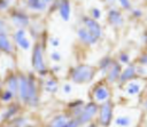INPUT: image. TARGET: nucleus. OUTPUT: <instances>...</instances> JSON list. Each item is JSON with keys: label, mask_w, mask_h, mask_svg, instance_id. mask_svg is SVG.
<instances>
[{"label": "nucleus", "mask_w": 147, "mask_h": 127, "mask_svg": "<svg viewBox=\"0 0 147 127\" xmlns=\"http://www.w3.org/2000/svg\"><path fill=\"white\" fill-rule=\"evenodd\" d=\"M1 54H2V51H1V50H0V57H1Z\"/></svg>", "instance_id": "nucleus-43"}, {"label": "nucleus", "mask_w": 147, "mask_h": 127, "mask_svg": "<svg viewBox=\"0 0 147 127\" xmlns=\"http://www.w3.org/2000/svg\"><path fill=\"white\" fill-rule=\"evenodd\" d=\"M71 119V116L70 114H65V113H62V114H59L56 117H54L51 122H49V126L48 127H64L67 125V122Z\"/></svg>", "instance_id": "nucleus-20"}, {"label": "nucleus", "mask_w": 147, "mask_h": 127, "mask_svg": "<svg viewBox=\"0 0 147 127\" xmlns=\"http://www.w3.org/2000/svg\"><path fill=\"white\" fill-rule=\"evenodd\" d=\"M91 95H92L93 101L96 102V103H102V102H106V101L110 100L111 90H110L109 84L106 80L105 81H99L96 85L93 86Z\"/></svg>", "instance_id": "nucleus-5"}, {"label": "nucleus", "mask_w": 147, "mask_h": 127, "mask_svg": "<svg viewBox=\"0 0 147 127\" xmlns=\"http://www.w3.org/2000/svg\"><path fill=\"white\" fill-rule=\"evenodd\" d=\"M115 124L118 126V127H127L130 124H131V119L129 117H118L116 120H115Z\"/></svg>", "instance_id": "nucleus-29"}, {"label": "nucleus", "mask_w": 147, "mask_h": 127, "mask_svg": "<svg viewBox=\"0 0 147 127\" xmlns=\"http://www.w3.org/2000/svg\"><path fill=\"white\" fill-rule=\"evenodd\" d=\"M8 18L13 26H15L16 29H28L31 25L30 15L21 8H11L8 11Z\"/></svg>", "instance_id": "nucleus-3"}, {"label": "nucleus", "mask_w": 147, "mask_h": 127, "mask_svg": "<svg viewBox=\"0 0 147 127\" xmlns=\"http://www.w3.org/2000/svg\"><path fill=\"white\" fill-rule=\"evenodd\" d=\"M62 89H63V93H65V94H70L71 90H72V86H71L70 82H65V84H63Z\"/></svg>", "instance_id": "nucleus-36"}, {"label": "nucleus", "mask_w": 147, "mask_h": 127, "mask_svg": "<svg viewBox=\"0 0 147 127\" xmlns=\"http://www.w3.org/2000/svg\"><path fill=\"white\" fill-rule=\"evenodd\" d=\"M145 109L147 110V100H146V102H145Z\"/></svg>", "instance_id": "nucleus-40"}, {"label": "nucleus", "mask_w": 147, "mask_h": 127, "mask_svg": "<svg viewBox=\"0 0 147 127\" xmlns=\"http://www.w3.org/2000/svg\"><path fill=\"white\" fill-rule=\"evenodd\" d=\"M48 43L51 45L52 48H57L60 46L61 41H60V39L57 37H49L48 38Z\"/></svg>", "instance_id": "nucleus-33"}, {"label": "nucleus", "mask_w": 147, "mask_h": 127, "mask_svg": "<svg viewBox=\"0 0 147 127\" xmlns=\"http://www.w3.org/2000/svg\"><path fill=\"white\" fill-rule=\"evenodd\" d=\"M9 127H17V126H15V125H13V126H9Z\"/></svg>", "instance_id": "nucleus-41"}, {"label": "nucleus", "mask_w": 147, "mask_h": 127, "mask_svg": "<svg viewBox=\"0 0 147 127\" xmlns=\"http://www.w3.org/2000/svg\"><path fill=\"white\" fill-rule=\"evenodd\" d=\"M113 111H114V104L110 100L102 102L101 105H99V125L102 127H109L113 121Z\"/></svg>", "instance_id": "nucleus-7"}, {"label": "nucleus", "mask_w": 147, "mask_h": 127, "mask_svg": "<svg viewBox=\"0 0 147 127\" xmlns=\"http://www.w3.org/2000/svg\"><path fill=\"white\" fill-rule=\"evenodd\" d=\"M15 97L16 96L10 90H8L7 88H3L0 90V101L2 103H10Z\"/></svg>", "instance_id": "nucleus-24"}, {"label": "nucleus", "mask_w": 147, "mask_h": 127, "mask_svg": "<svg viewBox=\"0 0 147 127\" xmlns=\"http://www.w3.org/2000/svg\"><path fill=\"white\" fill-rule=\"evenodd\" d=\"M114 62H115V58H114L113 56H110V55H105V56H102V57L99 59L98 65H96L98 72H100V73L105 77V76L107 74V72L109 71V69L111 68V65H113Z\"/></svg>", "instance_id": "nucleus-18"}, {"label": "nucleus", "mask_w": 147, "mask_h": 127, "mask_svg": "<svg viewBox=\"0 0 147 127\" xmlns=\"http://www.w3.org/2000/svg\"><path fill=\"white\" fill-rule=\"evenodd\" d=\"M29 92H30V81H29V73H18V93L17 96L20 101L24 104L28 103L29 100Z\"/></svg>", "instance_id": "nucleus-10"}, {"label": "nucleus", "mask_w": 147, "mask_h": 127, "mask_svg": "<svg viewBox=\"0 0 147 127\" xmlns=\"http://www.w3.org/2000/svg\"><path fill=\"white\" fill-rule=\"evenodd\" d=\"M18 105L17 104H10L8 108H7V110L3 112V114H2V117H1V120L2 121H7V120H10V119H13V118H15V116L17 114V112H18Z\"/></svg>", "instance_id": "nucleus-22"}, {"label": "nucleus", "mask_w": 147, "mask_h": 127, "mask_svg": "<svg viewBox=\"0 0 147 127\" xmlns=\"http://www.w3.org/2000/svg\"><path fill=\"white\" fill-rule=\"evenodd\" d=\"M11 39L15 46L22 50L28 51L32 48L31 40L29 39V35H28V29H18V27L15 29L11 32Z\"/></svg>", "instance_id": "nucleus-6"}, {"label": "nucleus", "mask_w": 147, "mask_h": 127, "mask_svg": "<svg viewBox=\"0 0 147 127\" xmlns=\"http://www.w3.org/2000/svg\"><path fill=\"white\" fill-rule=\"evenodd\" d=\"M24 127H33V126H24Z\"/></svg>", "instance_id": "nucleus-42"}, {"label": "nucleus", "mask_w": 147, "mask_h": 127, "mask_svg": "<svg viewBox=\"0 0 147 127\" xmlns=\"http://www.w3.org/2000/svg\"><path fill=\"white\" fill-rule=\"evenodd\" d=\"M90 16H91L92 18L99 21V19H101V17H102V11H101V9L98 8V7H92V8L90 9Z\"/></svg>", "instance_id": "nucleus-30"}, {"label": "nucleus", "mask_w": 147, "mask_h": 127, "mask_svg": "<svg viewBox=\"0 0 147 127\" xmlns=\"http://www.w3.org/2000/svg\"><path fill=\"white\" fill-rule=\"evenodd\" d=\"M84 105H85V104H84V102H83L82 100H76V101H74L72 103H70V104H69L70 116H71V117H74V118L78 117V116H79V113L82 112V110H83V106H84Z\"/></svg>", "instance_id": "nucleus-21"}, {"label": "nucleus", "mask_w": 147, "mask_h": 127, "mask_svg": "<svg viewBox=\"0 0 147 127\" xmlns=\"http://www.w3.org/2000/svg\"><path fill=\"white\" fill-rule=\"evenodd\" d=\"M98 73V68L91 64L80 63L70 68L68 72V78L71 82L77 85H85L91 82Z\"/></svg>", "instance_id": "nucleus-2"}, {"label": "nucleus", "mask_w": 147, "mask_h": 127, "mask_svg": "<svg viewBox=\"0 0 147 127\" xmlns=\"http://www.w3.org/2000/svg\"><path fill=\"white\" fill-rule=\"evenodd\" d=\"M55 0H25L26 9L32 13H45Z\"/></svg>", "instance_id": "nucleus-13"}, {"label": "nucleus", "mask_w": 147, "mask_h": 127, "mask_svg": "<svg viewBox=\"0 0 147 127\" xmlns=\"http://www.w3.org/2000/svg\"><path fill=\"white\" fill-rule=\"evenodd\" d=\"M76 35H77V39L79 40V42H82L83 45L88 46V47H92V46L96 45L98 41H99V39L95 38L84 25H80L79 27H77Z\"/></svg>", "instance_id": "nucleus-12"}, {"label": "nucleus", "mask_w": 147, "mask_h": 127, "mask_svg": "<svg viewBox=\"0 0 147 127\" xmlns=\"http://www.w3.org/2000/svg\"><path fill=\"white\" fill-rule=\"evenodd\" d=\"M116 61H117L118 63H121L123 66H125V65H127V64L131 63V56H130V54H129L127 51H121V53L117 55Z\"/></svg>", "instance_id": "nucleus-25"}, {"label": "nucleus", "mask_w": 147, "mask_h": 127, "mask_svg": "<svg viewBox=\"0 0 147 127\" xmlns=\"http://www.w3.org/2000/svg\"><path fill=\"white\" fill-rule=\"evenodd\" d=\"M136 63L139 64V65H142V66H146V68H147V51L141 53V54L137 57Z\"/></svg>", "instance_id": "nucleus-32"}, {"label": "nucleus", "mask_w": 147, "mask_h": 127, "mask_svg": "<svg viewBox=\"0 0 147 127\" xmlns=\"http://www.w3.org/2000/svg\"><path fill=\"white\" fill-rule=\"evenodd\" d=\"M117 5L124 11H130L133 7L132 0H117Z\"/></svg>", "instance_id": "nucleus-26"}, {"label": "nucleus", "mask_w": 147, "mask_h": 127, "mask_svg": "<svg viewBox=\"0 0 147 127\" xmlns=\"http://www.w3.org/2000/svg\"><path fill=\"white\" fill-rule=\"evenodd\" d=\"M106 18H107V23L114 29H122L125 24V17L123 10L116 6L108 7Z\"/></svg>", "instance_id": "nucleus-4"}, {"label": "nucleus", "mask_w": 147, "mask_h": 127, "mask_svg": "<svg viewBox=\"0 0 147 127\" xmlns=\"http://www.w3.org/2000/svg\"><path fill=\"white\" fill-rule=\"evenodd\" d=\"M15 43L8 32H0V50L6 55H13L15 53Z\"/></svg>", "instance_id": "nucleus-15"}, {"label": "nucleus", "mask_w": 147, "mask_h": 127, "mask_svg": "<svg viewBox=\"0 0 147 127\" xmlns=\"http://www.w3.org/2000/svg\"><path fill=\"white\" fill-rule=\"evenodd\" d=\"M141 39H142L144 43L147 45V30H145V31L142 32V34H141Z\"/></svg>", "instance_id": "nucleus-38"}, {"label": "nucleus", "mask_w": 147, "mask_h": 127, "mask_svg": "<svg viewBox=\"0 0 147 127\" xmlns=\"http://www.w3.org/2000/svg\"><path fill=\"white\" fill-rule=\"evenodd\" d=\"M49 58H51V61L54 62V63H60V62L62 61V54H61L60 51H57V50H53V51H51V54H49Z\"/></svg>", "instance_id": "nucleus-31"}, {"label": "nucleus", "mask_w": 147, "mask_h": 127, "mask_svg": "<svg viewBox=\"0 0 147 127\" xmlns=\"http://www.w3.org/2000/svg\"><path fill=\"white\" fill-rule=\"evenodd\" d=\"M137 77H138V74H137V63L136 62H131L130 64H127V65H125L123 68L117 84L121 85V86H124L129 81L136 79Z\"/></svg>", "instance_id": "nucleus-11"}, {"label": "nucleus", "mask_w": 147, "mask_h": 127, "mask_svg": "<svg viewBox=\"0 0 147 127\" xmlns=\"http://www.w3.org/2000/svg\"><path fill=\"white\" fill-rule=\"evenodd\" d=\"M44 89L46 93L55 94L59 90V80L55 76L47 77V79L44 81Z\"/></svg>", "instance_id": "nucleus-19"}, {"label": "nucleus", "mask_w": 147, "mask_h": 127, "mask_svg": "<svg viewBox=\"0 0 147 127\" xmlns=\"http://www.w3.org/2000/svg\"><path fill=\"white\" fill-rule=\"evenodd\" d=\"M103 2L107 7H111L115 6V3H117V0H103Z\"/></svg>", "instance_id": "nucleus-37"}, {"label": "nucleus", "mask_w": 147, "mask_h": 127, "mask_svg": "<svg viewBox=\"0 0 147 127\" xmlns=\"http://www.w3.org/2000/svg\"><path fill=\"white\" fill-rule=\"evenodd\" d=\"M140 90H141V85L139 82L134 81V79L126 84V93L129 95H138L140 93Z\"/></svg>", "instance_id": "nucleus-23"}, {"label": "nucleus", "mask_w": 147, "mask_h": 127, "mask_svg": "<svg viewBox=\"0 0 147 127\" xmlns=\"http://www.w3.org/2000/svg\"><path fill=\"white\" fill-rule=\"evenodd\" d=\"M82 25H84L95 38L99 40L103 37V29L99 21L92 18L90 15H84L82 17Z\"/></svg>", "instance_id": "nucleus-9"}, {"label": "nucleus", "mask_w": 147, "mask_h": 127, "mask_svg": "<svg viewBox=\"0 0 147 127\" xmlns=\"http://www.w3.org/2000/svg\"><path fill=\"white\" fill-rule=\"evenodd\" d=\"M122 70H123V65L115 59V62L113 63L111 68L109 69V71L105 76V80L109 85H113L115 82H118V79H119V76L122 73Z\"/></svg>", "instance_id": "nucleus-16"}, {"label": "nucleus", "mask_w": 147, "mask_h": 127, "mask_svg": "<svg viewBox=\"0 0 147 127\" xmlns=\"http://www.w3.org/2000/svg\"><path fill=\"white\" fill-rule=\"evenodd\" d=\"M64 127H80V124H79V121H78L77 118H74V117H72V118L67 122V125H65Z\"/></svg>", "instance_id": "nucleus-34"}, {"label": "nucleus", "mask_w": 147, "mask_h": 127, "mask_svg": "<svg viewBox=\"0 0 147 127\" xmlns=\"http://www.w3.org/2000/svg\"><path fill=\"white\" fill-rule=\"evenodd\" d=\"M13 0H0V13H8L13 7Z\"/></svg>", "instance_id": "nucleus-28"}, {"label": "nucleus", "mask_w": 147, "mask_h": 127, "mask_svg": "<svg viewBox=\"0 0 147 127\" xmlns=\"http://www.w3.org/2000/svg\"><path fill=\"white\" fill-rule=\"evenodd\" d=\"M5 88L10 90L15 96H17L18 93V73L16 72H9L5 78Z\"/></svg>", "instance_id": "nucleus-17"}, {"label": "nucleus", "mask_w": 147, "mask_h": 127, "mask_svg": "<svg viewBox=\"0 0 147 127\" xmlns=\"http://www.w3.org/2000/svg\"><path fill=\"white\" fill-rule=\"evenodd\" d=\"M61 69H62V66H61V65H59L57 63H54V64L49 68V71H51L53 74H57V73L61 71Z\"/></svg>", "instance_id": "nucleus-35"}, {"label": "nucleus", "mask_w": 147, "mask_h": 127, "mask_svg": "<svg viewBox=\"0 0 147 127\" xmlns=\"http://www.w3.org/2000/svg\"><path fill=\"white\" fill-rule=\"evenodd\" d=\"M46 38H44V34L41 33L40 38L34 41L31 48V66L33 71L39 76V77H47L49 74V68L46 65L45 61V46H46Z\"/></svg>", "instance_id": "nucleus-1"}, {"label": "nucleus", "mask_w": 147, "mask_h": 127, "mask_svg": "<svg viewBox=\"0 0 147 127\" xmlns=\"http://www.w3.org/2000/svg\"><path fill=\"white\" fill-rule=\"evenodd\" d=\"M56 11L63 22H69L71 18V1L70 0H56Z\"/></svg>", "instance_id": "nucleus-14"}, {"label": "nucleus", "mask_w": 147, "mask_h": 127, "mask_svg": "<svg viewBox=\"0 0 147 127\" xmlns=\"http://www.w3.org/2000/svg\"><path fill=\"white\" fill-rule=\"evenodd\" d=\"M0 120H1V118H0Z\"/></svg>", "instance_id": "nucleus-44"}, {"label": "nucleus", "mask_w": 147, "mask_h": 127, "mask_svg": "<svg viewBox=\"0 0 147 127\" xmlns=\"http://www.w3.org/2000/svg\"><path fill=\"white\" fill-rule=\"evenodd\" d=\"M87 127H98V125L96 124H90Z\"/></svg>", "instance_id": "nucleus-39"}, {"label": "nucleus", "mask_w": 147, "mask_h": 127, "mask_svg": "<svg viewBox=\"0 0 147 127\" xmlns=\"http://www.w3.org/2000/svg\"><path fill=\"white\" fill-rule=\"evenodd\" d=\"M129 13L133 19H141L144 17V10L138 7H132V9Z\"/></svg>", "instance_id": "nucleus-27"}, {"label": "nucleus", "mask_w": 147, "mask_h": 127, "mask_svg": "<svg viewBox=\"0 0 147 127\" xmlns=\"http://www.w3.org/2000/svg\"><path fill=\"white\" fill-rule=\"evenodd\" d=\"M98 112H99V105L96 102L92 101V102H88L87 104H85L83 106L82 112L76 118L78 119L80 126H83V125H86L87 122H90Z\"/></svg>", "instance_id": "nucleus-8"}]
</instances>
